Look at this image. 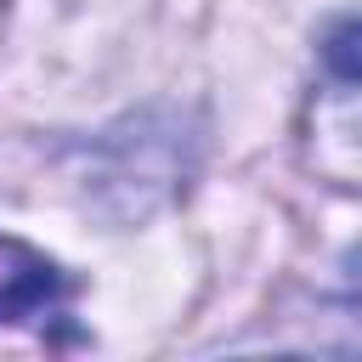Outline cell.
Returning a JSON list of instances; mask_svg holds the SVG:
<instances>
[{"label":"cell","mask_w":362,"mask_h":362,"mask_svg":"<svg viewBox=\"0 0 362 362\" xmlns=\"http://www.w3.org/2000/svg\"><path fill=\"white\" fill-rule=\"evenodd\" d=\"M68 300V277L23 238H0V328L40 322Z\"/></svg>","instance_id":"1"},{"label":"cell","mask_w":362,"mask_h":362,"mask_svg":"<svg viewBox=\"0 0 362 362\" xmlns=\"http://www.w3.org/2000/svg\"><path fill=\"white\" fill-rule=\"evenodd\" d=\"M322 68H328L334 79H345V85H362V17H351V23H339V28L328 34Z\"/></svg>","instance_id":"2"}]
</instances>
